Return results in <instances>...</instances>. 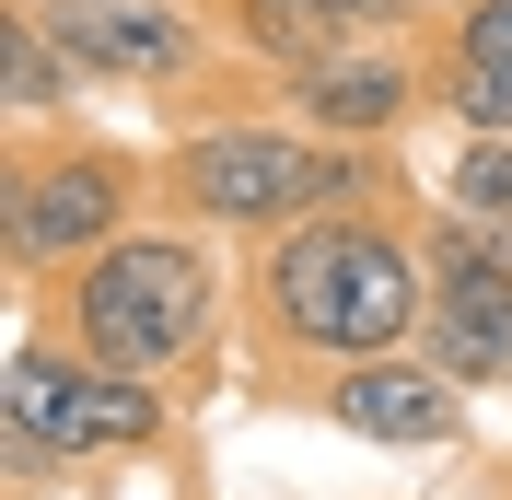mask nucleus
<instances>
[{"label": "nucleus", "instance_id": "1a4fd4ad", "mask_svg": "<svg viewBox=\"0 0 512 500\" xmlns=\"http://www.w3.org/2000/svg\"><path fill=\"white\" fill-rule=\"evenodd\" d=\"M326 419L384 442V454H443V442H466V384L408 338V349H373V361H338Z\"/></svg>", "mask_w": 512, "mask_h": 500}, {"label": "nucleus", "instance_id": "9d476101", "mask_svg": "<svg viewBox=\"0 0 512 500\" xmlns=\"http://www.w3.org/2000/svg\"><path fill=\"white\" fill-rule=\"evenodd\" d=\"M210 12H222V47L245 70H268V82H291V70H315V59L350 47V24L326 0H210Z\"/></svg>", "mask_w": 512, "mask_h": 500}, {"label": "nucleus", "instance_id": "20e7f679", "mask_svg": "<svg viewBox=\"0 0 512 500\" xmlns=\"http://www.w3.org/2000/svg\"><path fill=\"white\" fill-rule=\"evenodd\" d=\"M0 442H12V489H35L47 466H117V454H152L163 442V384L105 361L82 338H47L24 326L12 338V373H0Z\"/></svg>", "mask_w": 512, "mask_h": 500}, {"label": "nucleus", "instance_id": "f257e3e1", "mask_svg": "<svg viewBox=\"0 0 512 500\" xmlns=\"http://www.w3.org/2000/svg\"><path fill=\"white\" fill-rule=\"evenodd\" d=\"M245 314L256 338L291 349V361H373V349H408L419 314H431V268L384 210H303L280 233H256L245 268Z\"/></svg>", "mask_w": 512, "mask_h": 500}, {"label": "nucleus", "instance_id": "9b49d317", "mask_svg": "<svg viewBox=\"0 0 512 500\" xmlns=\"http://www.w3.org/2000/svg\"><path fill=\"white\" fill-rule=\"evenodd\" d=\"M0 105H12V128H59V105H82V70L59 59V35L24 0L0 12Z\"/></svg>", "mask_w": 512, "mask_h": 500}, {"label": "nucleus", "instance_id": "39448f33", "mask_svg": "<svg viewBox=\"0 0 512 500\" xmlns=\"http://www.w3.org/2000/svg\"><path fill=\"white\" fill-rule=\"evenodd\" d=\"M128 221H140V163L117 140L12 128V163H0V256H12V280H70Z\"/></svg>", "mask_w": 512, "mask_h": 500}, {"label": "nucleus", "instance_id": "6e6552de", "mask_svg": "<svg viewBox=\"0 0 512 500\" xmlns=\"http://www.w3.org/2000/svg\"><path fill=\"white\" fill-rule=\"evenodd\" d=\"M431 82H443V70H419V59H408V35H350L338 59L291 70L280 94H291V117H303V128L384 152V140H396L408 117H431Z\"/></svg>", "mask_w": 512, "mask_h": 500}, {"label": "nucleus", "instance_id": "7ed1b4c3", "mask_svg": "<svg viewBox=\"0 0 512 500\" xmlns=\"http://www.w3.org/2000/svg\"><path fill=\"white\" fill-rule=\"evenodd\" d=\"M373 187H384V152L326 140L303 117H198L163 152V198L210 233H280L303 210H373Z\"/></svg>", "mask_w": 512, "mask_h": 500}, {"label": "nucleus", "instance_id": "2eb2a0df", "mask_svg": "<svg viewBox=\"0 0 512 500\" xmlns=\"http://www.w3.org/2000/svg\"><path fill=\"white\" fill-rule=\"evenodd\" d=\"M326 12H338L350 35H419L431 24V0H326Z\"/></svg>", "mask_w": 512, "mask_h": 500}, {"label": "nucleus", "instance_id": "423d86ee", "mask_svg": "<svg viewBox=\"0 0 512 500\" xmlns=\"http://www.w3.org/2000/svg\"><path fill=\"white\" fill-rule=\"evenodd\" d=\"M419 268H431L419 349H431V361H443L466 396L512 384V233H489V221H466V210H431Z\"/></svg>", "mask_w": 512, "mask_h": 500}, {"label": "nucleus", "instance_id": "f03ea898", "mask_svg": "<svg viewBox=\"0 0 512 500\" xmlns=\"http://www.w3.org/2000/svg\"><path fill=\"white\" fill-rule=\"evenodd\" d=\"M222 245H210V221H128L105 256H82L59 280V326L82 349H105V361H128V373H187L198 349L222 338Z\"/></svg>", "mask_w": 512, "mask_h": 500}, {"label": "nucleus", "instance_id": "dca6fc26", "mask_svg": "<svg viewBox=\"0 0 512 500\" xmlns=\"http://www.w3.org/2000/svg\"><path fill=\"white\" fill-rule=\"evenodd\" d=\"M501 396H512V384H501Z\"/></svg>", "mask_w": 512, "mask_h": 500}, {"label": "nucleus", "instance_id": "4468645a", "mask_svg": "<svg viewBox=\"0 0 512 500\" xmlns=\"http://www.w3.org/2000/svg\"><path fill=\"white\" fill-rule=\"evenodd\" d=\"M443 59H512V0H454L443 12Z\"/></svg>", "mask_w": 512, "mask_h": 500}, {"label": "nucleus", "instance_id": "f8f14e48", "mask_svg": "<svg viewBox=\"0 0 512 500\" xmlns=\"http://www.w3.org/2000/svg\"><path fill=\"white\" fill-rule=\"evenodd\" d=\"M443 210L512 233V128H454V152H443Z\"/></svg>", "mask_w": 512, "mask_h": 500}, {"label": "nucleus", "instance_id": "0eeeda50", "mask_svg": "<svg viewBox=\"0 0 512 500\" xmlns=\"http://www.w3.org/2000/svg\"><path fill=\"white\" fill-rule=\"evenodd\" d=\"M24 12L59 35V59L82 70V82H140V94L198 82L210 47H222V24L187 12V0H24Z\"/></svg>", "mask_w": 512, "mask_h": 500}, {"label": "nucleus", "instance_id": "ddd939ff", "mask_svg": "<svg viewBox=\"0 0 512 500\" xmlns=\"http://www.w3.org/2000/svg\"><path fill=\"white\" fill-rule=\"evenodd\" d=\"M431 117L454 128H512V59H431Z\"/></svg>", "mask_w": 512, "mask_h": 500}]
</instances>
